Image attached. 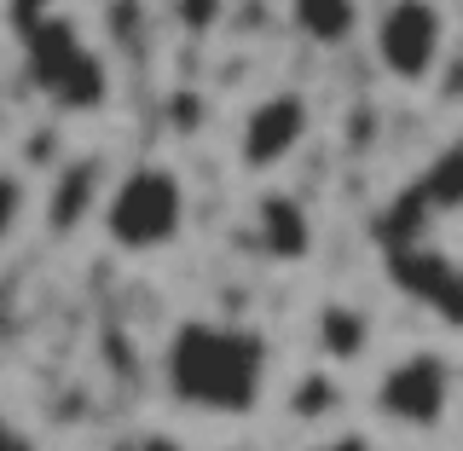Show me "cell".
<instances>
[{"label": "cell", "mask_w": 463, "mask_h": 451, "mask_svg": "<svg viewBox=\"0 0 463 451\" xmlns=\"http://www.w3.org/2000/svg\"><path fill=\"white\" fill-rule=\"evenodd\" d=\"M185 214H192L185 180L163 163L128 168L116 185H105V202H99L105 238L122 255H156V249H168V243H180Z\"/></svg>", "instance_id": "2"}, {"label": "cell", "mask_w": 463, "mask_h": 451, "mask_svg": "<svg viewBox=\"0 0 463 451\" xmlns=\"http://www.w3.org/2000/svg\"><path fill=\"white\" fill-rule=\"evenodd\" d=\"M376 417L394 428H411V434H429L446 423V411H452V365H446L440 353H405L394 359L383 376H376Z\"/></svg>", "instance_id": "4"}, {"label": "cell", "mask_w": 463, "mask_h": 451, "mask_svg": "<svg viewBox=\"0 0 463 451\" xmlns=\"http://www.w3.org/2000/svg\"><path fill=\"white\" fill-rule=\"evenodd\" d=\"M99 192H105L99 163H64L52 174V192H47V226L58 231V238H70V231L99 209Z\"/></svg>", "instance_id": "8"}, {"label": "cell", "mask_w": 463, "mask_h": 451, "mask_svg": "<svg viewBox=\"0 0 463 451\" xmlns=\"http://www.w3.org/2000/svg\"><path fill=\"white\" fill-rule=\"evenodd\" d=\"M446 35H452V23H446L440 0H383L371 23V52L388 81L423 87L446 58Z\"/></svg>", "instance_id": "3"}, {"label": "cell", "mask_w": 463, "mask_h": 451, "mask_svg": "<svg viewBox=\"0 0 463 451\" xmlns=\"http://www.w3.org/2000/svg\"><path fill=\"white\" fill-rule=\"evenodd\" d=\"M0 451H41V446L29 440V434L12 423V417H0Z\"/></svg>", "instance_id": "13"}, {"label": "cell", "mask_w": 463, "mask_h": 451, "mask_svg": "<svg viewBox=\"0 0 463 451\" xmlns=\"http://www.w3.org/2000/svg\"><path fill=\"white\" fill-rule=\"evenodd\" d=\"M296 41H307L318 52H336L365 29V0H284Z\"/></svg>", "instance_id": "7"}, {"label": "cell", "mask_w": 463, "mask_h": 451, "mask_svg": "<svg viewBox=\"0 0 463 451\" xmlns=\"http://www.w3.org/2000/svg\"><path fill=\"white\" fill-rule=\"evenodd\" d=\"M24 214H29V180L18 168H0V243L18 238Z\"/></svg>", "instance_id": "11"}, {"label": "cell", "mask_w": 463, "mask_h": 451, "mask_svg": "<svg viewBox=\"0 0 463 451\" xmlns=\"http://www.w3.org/2000/svg\"><path fill=\"white\" fill-rule=\"evenodd\" d=\"M313 451H376L365 434H336V440H325V446H313Z\"/></svg>", "instance_id": "15"}, {"label": "cell", "mask_w": 463, "mask_h": 451, "mask_svg": "<svg viewBox=\"0 0 463 451\" xmlns=\"http://www.w3.org/2000/svg\"><path fill=\"white\" fill-rule=\"evenodd\" d=\"M313 116H307V99L301 93H267L260 105H250L238 127V156L250 174H272L284 168L289 156L301 151V139H307Z\"/></svg>", "instance_id": "6"}, {"label": "cell", "mask_w": 463, "mask_h": 451, "mask_svg": "<svg viewBox=\"0 0 463 451\" xmlns=\"http://www.w3.org/2000/svg\"><path fill=\"white\" fill-rule=\"evenodd\" d=\"M260 238H267V249L279 255V260H301V255L313 249L307 214H301L296 202H284V197H272L267 209H260Z\"/></svg>", "instance_id": "9"}, {"label": "cell", "mask_w": 463, "mask_h": 451, "mask_svg": "<svg viewBox=\"0 0 463 451\" xmlns=\"http://www.w3.org/2000/svg\"><path fill=\"white\" fill-rule=\"evenodd\" d=\"M168 18L185 29V35H214L226 18V0H168Z\"/></svg>", "instance_id": "12"}, {"label": "cell", "mask_w": 463, "mask_h": 451, "mask_svg": "<svg viewBox=\"0 0 463 451\" xmlns=\"http://www.w3.org/2000/svg\"><path fill=\"white\" fill-rule=\"evenodd\" d=\"M163 382L185 411L243 417L267 394V342L250 324L192 318V324L174 330L163 353Z\"/></svg>", "instance_id": "1"}, {"label": "cell", "mask_w": 463, "mask_h": 451, "mask_svg": "<svg viewBox=\"0 0 463 451\" xmlns=\"http://www.w3.org/2000/svg\"><path fill=\"white\" fill-rule=\"evenodd\" d=\"M318 342H325V353L330 359H359L371 347V318L365 313H354V307H325L318 313Z\"/></svg>", "instance_id": "10"}, {"label": "cell", "mask_w": 463, "mask_h": 451, "mask_svg": "<svg viewBox=\"0 0 463 451\" xmlns=\"http://www.w3.org/2000/svg\"><path fill=\"white\" fill-rule=\"evenodd\" d=\"M35 81L41 93H52L64 110H99L105 105V64L81 47V35H70L64 23H41L35 29Z\"/></svg>", "instance_id": "5"}, {"label": "cell", "mask_w": 463, "mask_h": 451, "mask_svg": "<svg viewBox=\"0 0 463 451\" xmlns=\"http://www.w3.org/2000/svg\"><path fill=\"white\" fill-rule=\"evenodd\" d=\"M139 451H192V446H185V440H180V434H168V428H156V434H145V440H139Z\"/></svg>", "instance_id": "14"}]
</instances>
